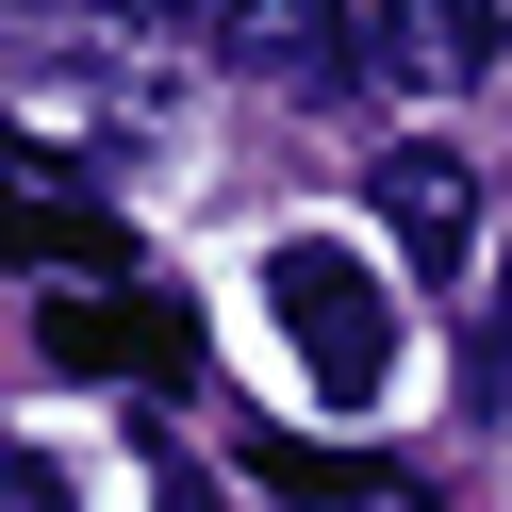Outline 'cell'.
<instances>
[{"label": "cell", "instance_id": "obj_8", "mask_svg": "<svg viewBox=\"0 0 512 512\" xmlns=\"http://www.w3.org/2000/svg\"><path fill=\"white\" fill-rule=\"evenodd\" d=\"M34 248H50V265H133V232H100L83 199H34Z\"/></svg>", "mask_w": 512, "mask_h": 512}, {"label": "cell", "instance_id": "obj_10", "mask_svg": "<svg viewBox=\"0 0 512 512\" xmlns=\"http://www.w3.org/2000/svg\"><path fill=\"white\" fill-rule=\"evenodd\" d=\"M496 397H512V281H496Z\"/></svg>", "mask_w": 512, "mask_h": 512}, {"label": "cell", "instance_id": "obj_9", "mask_svg": "<svg viewBox=\"0 0 512 512\" xmlns=\"http://www.w3.org/2000/svg\"><path fill=\"white\" fill-rule=\"evenodd\" d=\"M17 512H67V479H50V463H17Z\"/></svg>", "mask_w": 512, "mask_h": 512}, {"label": "cell", "instance_id": "obj_1", "mask_svg": "<svg viewBox=\"0 0 512 512\" xmlns=\"http://www.w3.org/2000/svg\"><path fill=\"white\" fill-rule=\"evenodd\" d=\"M265 314H281V347L314 364L331 413H364L380 380H397V281H380L347 232H281L265 248Z\"/></svg>", "mask_w": 512, "mask_h": 512}, {"label": "cell", "instance_id": "obj_7", "mask_svg": "<svg viewBox=\"0 0 512 512\" xmlns=\"http://www.w3.org/2000/svg\"><path fill=\"white\" fill-rule=\"evenodd\" d=\"M133 380H199V314L182 298H133Z\"/></svg>", "mask_w": 512, "mask_h": 512}, {"label": "cell", "instance_id": "obj_11", "mask_svg": "<svg viewBox=\"0 0 512 512\" xmlns=\"http://www.w3.org/2000/svg\"><path fill=\"white\" fill-rule=\"evenodd\" d=\"M149 17H232V0H149Z\"/></svg>", "mask_w": 512, "mask_h": 512}, {"label": "cell", "instance_id": "obj_4", "mask_svg": "<svg viewBox=\"0 0 512 512\" xmlns=\"http://www.w3.org/2000/svg\"><path fill=\"white\" fill-rule=\"evenodd\" d=\"M215 50H232L248 83H281V100H331L347 83V0H232Z\"/></svg>", "mask_w": 512, "mask_h": 512}, {"label": "cell", "instance_id": "obj_2", "mask_svg": "<svg viewBox=\"0 0 512 512\" xmlns=\"http://www.w3.org/2000/svg\"><path fill=\"white\" fill-rule=\"evenodd\" d=\"M364 199H380V232H397V265H413V281H463V248H479V166H463V149H430V133L380 149Z\"/></svg>", "mask_w": 512, "mask_h": 512}, {"label": "cell", "instance_id": "obj_5", "mask_svg": "<svg viewBox=\"0 0 512 512\" xmlns=\"http://www.w3.org/2000/svg\"><path fill=\"white\" fill-rule=\"evenodd\" d=\"M34 347H50L67 380H116V364H133V314H100V298H50V314H34Z\"/></svg>", "mask_w": 512, "mask_h": 512}, {"label": "cell", "instance_id": "obj_6", "mask_svg": "<svg viewBox=\"0 0 512 512\" xmlns=\"http://www.w3.org/2000/svg\"><path fill=\"white\" fill-rule=\"evenodd\" d=\"M248 463H265L281 496H380V463H364V446H281V430H248Z\"/></svg>", "mask_w": 512, "mask_h": 512}, {"label": "cell", "instance_id": "obj_3", "mask_svg": "<svg viewBox=\"0 0 512 512\" xmlns=\"http://www.w3.org/2000/svg\"><path fill=\"white\" fill-rule=\"evenodd\" d=\"M364 67L397 83V100H463V83L496 67V0H380Z\"/></svg>", "mask_w": 512, "mask_h": 512}]
</instances>
